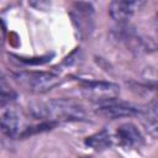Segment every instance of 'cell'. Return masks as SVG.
<instances>
[{"label": "cell", "mask_w": 158, "mask_h": 158, "mask_svg": "<svg viewBox=\"0 0 158 158\" xmlns=\"http://www.w3.org/2000/svg\"><path fill=\"white\" fill-rule=\"evenodd\" d=\"M73 23L81 37H86L94 28V7L90 2H74L70 11Z\"/></svg>", "instance_id": "4"}, {"label": "cell", "mask_w": 158, "mask_h": 158, "mask_svg": "<svg viewBox=\"0 0 158 158\" xmlns=\"http://www.w3.org/2000/svg\"><path fill=\"white\" fill-rule=\"evenodd\" d=\"M141 116H142V122L146 126L147 131L156 137L157 135V104L156 100H152L151 102H148V105L141 111Z\"/></svg>", "instance_id": "9"}, {"label": "cell", "mask_w": 158, "mask_h": 158, "mask_svg": "<svg viewBox=\"0 0 158 158\" xmlns=\"http://www.w3.org/2000/svg\"><path fill=\"white\" fill-rule=\"evenodd\" d=\"M19 83H21L22 86H25L27 90L42 94L46 93L54 86L58 85L59 78L54 75L53 73L47 72H30V73H22L17 75Z\"/></svg>", "instance_id": "3"}, {"label": "cell", "mask_w": 158, "mask_h": 158, "mask_svg": "<svg viewBox=\"0 0 158 158\" xmlns=\"http://www.w3.org/2000/svg\"><path fill=\"white\" fill-rule=\"evenodd\" d=\"M83 158H88V157H83Z\"/></svg>", "instance_id": "12"}, {"label": "cell", "mask_w": 158, "mask_h": 158, "mask_svg": "<svg viewBox=\"0 0 158 158\" xmlns=\"http://www.w3.org/2000/svg\"><path fill=\"white\" fill-rule=\"evenodd\" d=\"M0 131L6 137L14 138L21 135V117L14 109H9L0 117Z\"/></svg>", "instance_id": "8"}, {"label": "cell", "mask_w": 158, "mask_h": 158, "mask_svg": "<svg viewBox=\"0 0 158 158\" xmlns=\"http://www.w3.org/2000/svg\"><path fill=\"white\" fill-rule=\"evenodd\" d=\"M30 110L33 117L54 125L58 122L80 121L86 116L84 107L72 99H52L47 102L33 104Z\"/></svg>", "instance_id": "1"}, {"label": "cell", "mask_w": 158, "mask_h": 158, "mask_svg": "<svg viewBox=\"0 0 158 158\" xmlns=\"http://www.w3.org/2000/svg\"><path fill=\"white\" fill-rule=\"evenodd\" d=\"M116 142L126 148H136L139 147L143 142V137L141 135V132L138 131V128L131 123V122H126L122 123L117 127L116 132H115V137Z\"/></svg>", "instance_id": "6"}, {"label": "cell", "mask_w": 158, "mask_h": 158, "mask_svg": "<svg viewBox=\"0 0 158 158\" xmlns=\"http://www.w3.org/2000/svg\"><path fill=\"white\" fill-rule=\"evenodd\" d=\"M111 142H112V137L110 136L107 130H102L100 132H96L85 139V143L96 151H101V149L107 148L111 144Z\"/></svg>", "instance_id": "10"}, {"label": "cell", "mask_w": 158, "mask_h": 158, "mask_svg": "<svg viewBox=\"0 0 158 158\" xmlns=\"http://www.w3.org/2000/svg\"><path fill=\"white\" fill-rule=\"evenodd\" d=\"M137 6H139V2H137V1L116 0V1L110 2L109 14H110L111 19L115 20L118 25H125L132 17Z\"/></svg>", "instance_id": "7"}, {"label": "cell", "mask_w": 158, "mask_h": 158, "mask_svg": "<svg viewBox=\"0 0 158 158\" xmlns=\"http://www.w3.org/2000/svg\"><path fill=\"white\" fill-rule=\"evenodd\" d=\"M139 112V110L127 102L122 101H110L102 105H99L96 114L107 118H120V117H128V116H135Z\"/></svg>", "instance_id": "5"}, {"label": "cell", "mask_w": 158, "mask_h": 158, "mask_svg": "<svg viewBox=\"0 0 158 158\" xmlns=\"http://www.w3.org/2000/svg\"><path fill=\"white\" fill-rule=\"evenodd\" d=\"M81 94L86 100L102 105L117 100L120 88L110 81H85L81 85Z\"/></svg>", "instance_id": "2"}, {"label": "cell", "mask_w": 158, "mask_h": 158, "mask_svg": "<svg viewBox=\"0 0 158 158\" xmlns=\"http://www.w3.org/2000/svg\"><path fill=\"white\" fill-rule=\"evenodd\" d=\"M16 93L15 90L7 84V81L2 78H0V107L7 106L12 104L16 99Z\"/></svg>", "instance_id": "11"}]
</instances>
